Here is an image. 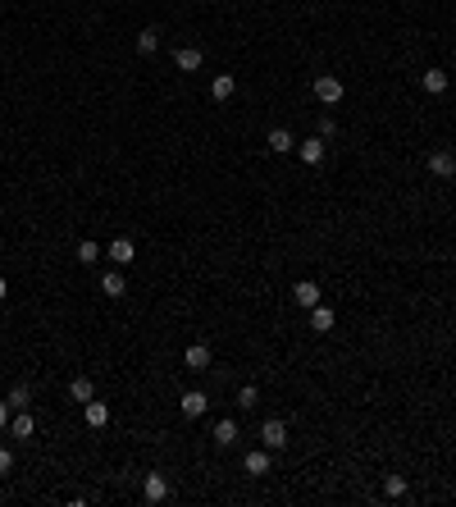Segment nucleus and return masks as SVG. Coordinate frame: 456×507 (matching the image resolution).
<instances>
[{
  "instance_id": "obj_20",
  "label": "nucleus",
  "mask_w": 456,
  "mask_h": 507,
  "mask_svg": "<svg viewBox=\"0 0 456 507\" xmlns=\"http://www.w3.org/2000/svg\"><path fill=\"white\" fill-rule=\"evenodd\" d=\"M69 398H73V402H92V398H96V384H92L87 375H78L73 384H69Z\"/></svg>"
},
{
  "instance_id": "obj_8",
  "label": "nucleus",
  "mask_w": 456,
  "mask_h": 507,
  "mask_svg": "<svg viewBox=\"0 0 456 507\" xmlns=\"http://www.w3.org/2000/svg\"><path fill=\"white\" fill-rule=\"evenodd\" d=\"M142 494H147V503H164L169 499V480H164L160 471H151L147 480H142Z\"/></svg>"
},
{
  "instance_id": "obj_7",
  "label": "nucleus",
  "mask_w": 456,
  "mask_h": 507,
  "mask_svg": "<svg viewBox=\"0 0 456 507\" xmlns=\"http://www.w3.org/2000/svg\"><path fill=\"white\" fill-rule=\"evenodd\" d=\"M105 256H110L114 266L123 270V266H133V261H137V247H133V238H114V242H110V251H105Z\"/></svg>"
},
{
  "instance_id": "obj_17",
  "label": "nucleus",
  "mask_w": 456,
  "mask_h": 507,
  "mask_svg": "<svg viewBox=\"0 0 456 507\" xmlns=\"http://www.w3.org/2000/svg\"><path fill=\"white\" fill-rule=\"evenodd\" d=\"M101 292H105V297H123V292H128V284H123V275H119V266H114L110 275H101Z\"/></svg>"
},
{
  "instance_id": "obj_16",
  "label": "nucleus",
  "mask_w": 456,
  "mask_h": 507,
  "mask_svg": "<svg viewBox=\"0 0 456 507\" xmlns=\"http://www.w3.org/2000/svg\"><path fill=\"white\" fill-rule=\"evenodd\" d=\"M233 92H238V78H233V73H215V83H210V96H215V101H228Z\"/></svg>"
},
{
  "instance_id": "obj_1",
  "label": "nucleus",
  "mask_w": 456,
  "mask_h": 507,
  "mask_svg": "<svg viewBox=\"0 0 456 507\" xmlns=\"http://www.w3.org/2000/svg\"><path fill=\"white\" fill-rule=\"evenodd\" d=\"M343 96H347V87H343V78H338V73H319L315 78V101L319 105H338Z\"/></svg>"
},
{
  "instance_id": "obj_29",
  "label": "nucleus",
  "mask_w": 456,
  "mask_h": 507,
  "mask_svg": "<svg viewBox=\"0 0 456 507\" xmlns=\"http://www.w3.org/2000/svg\"><path fill=\"white\" fill-rule=\"evenodd\" d=\"M0 302H5V279H0Z\"/></svg>"
},
{
  "instance_id": "obj_26",
  "label": "nucleus",
  "mask_w": 456,
  "mask_h": 507,
  "mask_svg": "<svg viewBox=\"0 0 456 507\" xmlns=\"http://www.w3.org/2000/svg\"><path fill=\"white\" fill-rule=\"evenodd\" d=\"M319 138H338V119H333V114H324V119H319Z\"/></svg>"
},
{
  "instance_id": "obj_10",
  "label": "nucleus",
  "mask_w": 456,
  "mask_h": 507,
  "mask_svg": "<svg viewBox=\"0 0 456 507\" xmlns=\"http://www.w3.org/2000/svg\"><path fill=\"white\" fill-rule=\"evenodd\" d=\"M429 169L438 179H456V155L452 151H429Z\"/></svg>"
},
{
  "instance_id": "obj_12",
  "label": "nucleus",
  "mask_w": 456,
  "mask_h": 507,
  "mask_svg": "<svg viewBox=\"0 0 456 507\" xmlns=\"http://www.w3.org/2000/svg\"><path fill=\"white\" fill-rule=\"evenodd\" d=\"M242 471H247V475H269V448L247 453V457H242Z\"/></svg>"
},
{
  "instance_id": "obj_22",
  "label": "nucleus",
  "mask_w": 456,
  "mask_h": 507,
  "mask_svg": "<svg viewBox=\"0 0 456 507\" xmlns=\"http://www.w3.org/2000/svg\"><path fill=\"white\" fill-rule=\"evenodd\" d=\"M5 402L14 407V412H23V407H32V388H27V384H14V388H9V398H5Z\"/></svg>"
},
{
  "instance_id": "obj_14",
  "label": "nucleus",
  "mask_w": 456,
  "mask_h": 507,
  "mask_svg": "<svg viewBox=\"0 0 456 507\" xmlns=\"http://www.w3.org/2000/svg\"><path fill=\"white\" fill-rule=\"evenodd\" d=\"M420 87L429 96H443V92H448V73H443V69H424L420 73Z\"/></svg>"
},
{
  "instance_id": "obj_24",
  "label": "nucleus",
  "mask_w": 456,
  "mask_h": 507,
  "mask_svg": "<svg viewBox=\"0 0 456 507\" xmlns=\"http://www.w3.org/2000/svg\"><path fill=\"white\" fill-rule=\"evenodd\" d=\"M238 407H242V412L260 407V388H256V384H242V388H238Z\"/></svg>"
},
{
  "instance_id": "obj_3",
  "label": "nucleus",
  "mask_w": 456,
  "mask_h": 507,
  "mask_svg": "<svg viewBox=\"0 0 456 507\" xmlns=\"http://www.w3.org/2000/svg\"><path fill=\"white\" fill-rule=\"evenodd\" d=\"M183 416H187V421H201V416H206L210 412V398L206 393H201V388H187V393H183Z\"/></svg>"
},
{
  "instance_id": "obj_27",
  "label": "nucleus",
  "mask_w": 456,
  "mask_h": 507,
  "mask_svg": "<svg viewBox=\"0 0 456 507\" xmlns=\"http://www.w3.org/2000/svg\"><path fill=\"white\" fill-rule=\"evenodd\" d=\"M14 471V453H9V448H0V475H9Z\"/></svg>"
},
{
  "instance_id": "obj_2",
  "label": "nucleus",
  "mask_w": 456,
  "mask_h": 507,
  "mask_svg": "<svg viewBox=\"0 0 456 507\" xmlns=\"http://www.w3.org/2000/svg\"><path fill=\"white\" fill-rule=\"evenodd\" d=\"M260 443H265L269 453H278V448H288V425H283V421H274V416H269V421L260 425Z\"/></svg>"
},
{
  "instance_id": "obj_18",
  "label": "nucleus",
  "mask_w": 456,
  "mask_h": 507,
  "mask_svg": "<svg viewBox=\"0 0 456 507\" xmlns=\"http://www.w3.org/2000/svg\"><path fill=\"white\" fill-rule=\"evenodd\" d=\"M310 329H315V334H328V329H333V311H328L324 302L310 306Z\"/></svg>"
},
{
  "instance_id": "obj_15",
  "label": "nucleus",
  "mask_w": 456,
  "mask_h": 507,
  "mask_svg": "<svg viewBox=\"0 0 456 507\" xmlns=\"http://www.w3.org/2000/svg\"><path fill=\"white\" fill-rule=\"evenodd\" d=\"M32 430H37V421L27 416V407H23V412H14V421H9V439H32Z\"/></svg>"
},
{
  "instance_id": "obj_23",
  "label": "nucleus",
  "mask_w": 456,
  "mask_h": 507,
  "mask_svg": "<svg viewBox=\"0 0 456 507\" xmlns=\"http://www.w3.org/2000/svg\"><path fill=\"white\" fill-rule=\"evenodd\" d=\"M406 489H411L406 475H383V494H388V499H406Z\"/></svg>"
},
{
  "instance_id": "obj_4",
  "label": "nucleus",
  "mask_w": 456,
  "mask_h": 507,
  "mask_svg": "<svg viewBox=\"0 0 456 507\" xmlns=\"http://www.w3.org/2000/svg\"><path fill=\"white\" fill-rule=\"evenodd\" d=\"M183 366H187L192 375L210 370V347H206V343H187V352H183Z\"/></svg>"
},
{
  "instance_id": "obj_6",
  "label": "nucleus",
  "mask_w": 456,
  "mask_h": 507,
  "mask_svg": "<svg viewBox=\"0 0 456 507\" xmlns=\"http://www.w3.org/2000/svg\"><path fill=\"white\" fill-rule=\"evenodd\" d=\"M265 146L274 155H288V151H297V138H292V129H269L265 133Z\"/></svg>"
},
{
  "instance_id": "obj_21",
  "label": "nucleus",
  "mask_w": 456,
  "mask_h": 507,
  "mask_svg": "<svg viewBox=\"0 0 456 507\" xmlns=\"http://www.w3.org/2000/svg\"><path fill=\"white\" fill-rule=\"evenodd\" d=\"M238 434H242L238 421H219V425H215V443H219V448H233V443H238Z\"/></svg>"
},
{
  "instance_id": "obj_19",
  "label": "nucleus",
  "mask_w": 456,
  "mask_h": 507,
  "mask_svg": "<svg viewBox=\"0 0 456 507\" xmlns=\"http://www.w3.org/2000/svg\"><path fill=\"white\" fill-rule=\"evenodd\" d=\"M160 51V28H142L137 32V55H155Z\"/></svg>"
},
{
  "instance_id": "obj_5",
  "label": "nucleus",
  "mask_w": 456,
  "mask_h": 507,
  "mask_svg": "<svg viewBox=\"0 0 456 507\" xmlns=\"http://www.w3.org/2000/svg\"><path fill=\"white\" fill-rule=\"evenodd\" d=\"M173 64H178L183 73H197L201 64H206V55H201V46H178V51H173Z\"/></svg>"
},
{
  "instance_id": "obj_28",
  "label": "nucleus",
  "mask_w": 456,
  "mask_h": 507,
  "mask_svg": "<svg viewBox=\"0 0 456 507\" xmlns=\"http://www.w3.org/2000/svg\"><path fill=\"white\" fill-rule=\"evenodd\" d=\"M9 412H14V407H9V402H0V430L9 425Z\"/></svg>"
},
{
  "instance_id": "obj_25",
  "label": "nucleus",
  "mask_w": 456,
  "mask_h": 507,
  "mask_svg": "<svg viewBox=\"0 0 456 507\" xmlns=\"http://www.w3.org/2000/svg\"><path fill=\"white\" fill-rule=\"evenodd\" d=\"M78 261H82V266H92V261H101V247H96L92 238H82V242H78Z\"/></svg>"
},
{
  "instance_id": "obj_11",
  "label": "nucleus",
  "mask_w": 456,
  "mask_h": 507,
  "mask_svg": "<svg viewBox=\"0 0 456 507\" xmlns=\"http://www.w3.org/2000/svg\"><path fill=\"white\" fill-rule=\"evenodd\" d=\"M292 297H297V306H302V311L319 306V284H315V279H302V284L292 288Z\"/></svg>"
},
{
  "instance_id": "obj_9",
  "label": "nucleus",
  "mask_w": 456,
  "mask_h": 507,
  "mask_svg": "<svg viewBox=\"0 0 456 507\" xmlns=\"http://www.w3.org/2000/svg\"><path fill=\"white\" fill-rule=\"evenodd\" d=\"M82 421L92 425V430H105V425H110V407L92 398V402H82Z\"/></svg>"
},
{
  "instance_id": "obj_13",
  "label": "nucleus",
  "mask_w": 456,
  "mask_h": 507,
  "mask_svg": "<svg viewBox=\"0 0 456 507\" xmlns=\"http://www.w3.org/2000/svg\"><path fill=\"white\" fill-rule=\"evenodd\" d=\"M297 151H302V160H306V165H319V160H324V151H328V142L315 133V138H306L302 146H297Z\"/></svg>"
}]
</instances>
